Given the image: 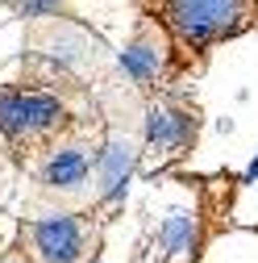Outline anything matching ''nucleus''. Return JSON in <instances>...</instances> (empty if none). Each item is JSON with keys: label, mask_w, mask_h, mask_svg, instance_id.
I'll list each match as a JSON object with an SVG mask.
<instances>
[{"label": "nucleus", "mask_w": 258, "mask_h": 263, "mask_svg": "<svg viewBox=\"0 0 258 263\" xmlns=\"http://www.w3.org/2000/svg\"><path fill=\"white\" fill-rule=\"evenodd\" d=\"M0 134L9 142L25 138V92H13V88L0 92Z\"/></svg>", "instance_id": "423d86ee"}, {"label": "nucleus", "mask_w": 258, "mask_h": 263, "mask_svg": "<svg viewBox=\"0 0 258 263\" xmlns=\"http://www.w3.org/2000/svg\"><path fill=\"white\" fill-rule=\"evenodd\" d=\"M242 0H167L171 25L183 42H212L217 34L233 29Z\"/></svg>", "instance_id": "f257e3e1"}, {"label": "nucleus", "mask_w": 258, "mask_h": 263, "mask_svg": "<svg viewBox=\"0 0 258 263\" xmlns=\"http://www.w3.org/2000/svg\"><path fill=\"white\" fill-rule=\"evenodd\" d=\"M88 167H92V163H88L83 146H62V151H54L46 159L42 184H50V188H79L88 180Z\"/></svg>", "instance_id": "7ed1b4c3"}, {"label": "nucleus", "mask_w": 258, "mask_h": 263, "mask_svg": "<svg viewBox=\"0 0 258 263\" xmlns=\"http://www.w3.org/2000/svg\"><path fill=\"white\" fill-rule=\"evenodd\" d=\"M250 176H258V159H254V163H250Z\"/></svg>", "instance_id": "9d476101"}, {"label": "nucleus", "mask_w": 258, "mask_h": 263, "mask_svg": "<svg viewBox=\"0 0 258 263\" xmlns=\"http://www.w3.org/2000/svg\"><path fill=\"white\" fill-rule=\"evenodd\" d=\"M121 71H125V76H134L138 84L154 80V76H158V50L146 46V42H134V46L121 54Z\"/></svg>", "instance_id": "6e6552de"}, {"label": "nucleus", "mask_w": 258, "mask_h": 263, "mask_svg": "<svg viewBox=\"0 0 258 263\" xmlns=\"http://www.w3.org/2000/svg\"><path fill=\"white\" fill-rule=\"evenodd\" d=\"M146 134L158 151H175L183 138H187V117L183 113H171V109H150V125Z\"/></svg>", "instance_id": "20e7f679"}, {"label": "nucleus", "mask_w": 258, "mask_h": 263, "mask_svg": "<svg viewBox=\"0 0 258 263\" xmlns=\"http://www.w3.org/2000/svg\"><path fill=\"white\" fill-rule=\"evenodd\" d=\"M29 234H34V251L42 263H75L83 255V238H79V226L75 217H42L29 226Z\"/></svg>", "instance_id": "f03ea898"}, {"label": "nucleus", "mask_w": 258, "mask_h": 263, "mask_svg": "<svg viewBox=\"0 0 258 263\" xmlns=\"http://www.w3.org/2000/svg\"><path fill=\"white\" fill-rule=\"evenodd\" d=\"M187 242H191V217L187 213H171L167 221H163V234H158V247L163 251H187Z\"/></svg>", "instance_id": "1a4fd4ad"}, {"label": "nucleus", "mask_w": 258, "mask_h": 263, "mask_svg": "<svg viewBox=\"0 0 258 263\" xmlns=\"http://www.w3.org/2000/svg\"><path fill=\"white\" fill-rule=\"evenodd\" d=\"M129 159H134V155H129V142H113V146L104 151V192L113 196V201H117V196L125 192Z\"/></svg>", "instance_id": "0eeeda50"}, {"label": "nucleus", "mask_w": 258, "mask_h": 263, "mask_svg": "<svg viewBox=\"0 0 258 263\" xmlns=\"http://www.w3.org/2000/svg\"><path fill=\"white\" fill-rule=\"evenodd\" d=\"M58 117H62L58 96H46V92H25V134H46L50 125H58Z\"/></svg>", "instance_id": "39448f33"}]
</instances>
